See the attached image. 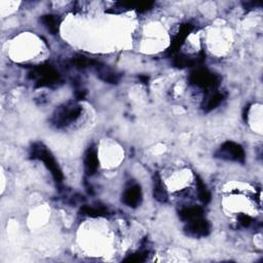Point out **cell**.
Listing matches in <instances>:
<instances>
[{
    "instance_id": "obj_2",
    "label": "cell",
    "mask_w": 263,
    "mask_h": 263,
    "mask_svg": "<svg viewBox=\"0 0 263 263\" xmlns=\"http://www.w3.org/2000/svg\"><path fill=\"white\" fill-rule=\"evenodd\" d=\"M189 82L195 87L213 90L220 85V77L207 68H198L190 73Z\"/></svg>"
},
{
    "instance_id": "obj_20",
    "label": "cell",
    "mask_w": 263,
    "mask_h": 263,
    "mask_svg": "<svg viewBox=\"0 0 263 263\" xmlns=\"http://www.w3.org/2000/svg\"><path fill=\"white\" fill-rule=\"evenodd\" d=\"M153 6H154L153 2H141V3H137L135 10L139 14H144V13L150 11L153 8Z\"/></svg>"
},
{
    "instance_id": "obj_14",
    "label": "cell",
    "mask_w": 263,
    "mask_h": 263,
    "mask_svg": "<svg viewBox=\"0 0 263 263\" xmlns=\"http://www.w3.org/2000/svg\"><path fill=\"white\" fill-rule=\"evenodd\" d=\"M40 22L51 34H57L60 30L61 19L57 15H45L40 18Z\"/></svg>"
},
{
    "instance_id": "obj_17",
    "label": "cell",
    "mask_w": 263,
    "mask_h": 263,
    "mask_svg": "<svg viewBox=\"0 0 263 263\" xmlns=\"http://www.w3.org/2000/svg\"><path fill=\"white\" fill-rule=\"evenodd\" d=\"M196 187H197L198 196H199V199L201 200V203L205 205L209 204L211 200V193L208 190L207 186L205 185L203 180H201L198 176H196Z\"/></svg>"
},
{
    "instance_id": "obj_24",
    "label": "cell",
    "mask_w": 263,
    "mask_h": 263,
    "mask_svg": "<svg viewBox=\"0 0 263 263\" xmlns=\"http://www.w3.org/2000/svg\"><path fill=\"white\" fill-rule=\"evenodd\" d=\"M139 78L143 84H147L149 82V77L147 75H140Z\"/></svg>"
},
{
    "instance_id": "obj_21",
    "label": "cell",
    "mask_w": 263,
    "mask_h": 263,
    "mask_svg": "<svg viewBox=\"0 0 263 263\" xmlns=\"http://www.w3.org/2000/svg\"><path fill=\"white\" fill-rule=\"evenodd\" d=\"M147 258V255L146 253H143V252H138V253H135V254H132L130 255L128 258H126L124 261L125 262H144Z\"/></svg>"
},
{
    "instance_id": "obj_12",
    "label": "cell",
    "mask_w": 263,
    "mask_h": 263,
    "mask_svg": "<svg viewBox=\"0 0 263 263\" xmlns=\"http://www.w3.org/2000/svg\"><path fill=\"white\" fill-rule=\"evenodd\" d=\"M95 68L97 70L98 77L100 79H102L103 82H105V83L115 85V84H118V82L120 80V75L107 66L101 65L100 63H98L95 66Z\"/></svg>"
},
{
    "instance_id": "obj_18",
    "label": "cell",
    "mask_w": 263,
    "mask_h": 263,
    "mask_svg": "<svg viewBox=\"0 0 263 263\" xmlns=\"http://www.w3.org/2000/svg\"><path fill=\"white\" fill-rule=\"evenodd\" d=\"M73 64L75 65V67L77 68H87V67H95L98 62L95 60H92L86 56H82V55H78V56H75L72 60Z\"/></svg>"
},
{
    "instance_id": "obj_13",
    "label": "cell",
    "mask_w": 263,
    "mask_h": 263,
    "mask_svg": "<svg viewBox=\"0 0 263 263\" xmlns=\"http://www.w3.org/2000/svg\"><path fill=\"white\" fill-rule=\"evenodd\" d=\"M224 99H225V94H223V93L216 92V93L210 94L208 96V98L205 99L201 107H203L205 112H210V111L214 110L215 108H217L222 102H223Z\"/></svg>"
},
{
    "instance_id": "obj_6",
    "label": "cell",
    "mask_w": 263,
    "mask_h": 263,
    "mask_svg": "<svg viewBox=\"0 0 263 263\" xmlns=\"http://www.w3.org/2000/svg\"><path fill=\"white\" fill-rule=\"evenodd\" d=\"M184 232L186 235L194 238L205 237L211 232V224L208 220L200 217L187 222L184 227Z\"/></svg>"
},
{
    "instance_id": "obj_11",
    "label": "cell",
    "mask_w": 263,
    "mask_h": 263,
    "mask_svg": "<svg viewBox=\"0 0 263 263\" xmlns=\"http://www.w3.org/2000/svg\"><path fill=\"white\" fill-rule=\"evenodd\" d=\"M153 196L161 204L167 203L169 199L166 186L164 185L163 180H161L160 175L157 172L153 175Z\"/></svg>"
},
{
    "instance_id": "obj_9",
    "label": "cell",
    "mask_w": 263,
    "mask_h": 263,
    "mask_svg": "<svg viewBox=\"0 0 263 263\" xmlns=\"http://www.w3.org/2000/svg\"><path fill=\"white\" fill-rule=\"evenodd\" d=\"M99 169V158L97 150L90 147L85 155V172L87 176H93Z\"/></svg>"
},
{
    "instance_id": "obj_4",
    "label": "cell",
    "mask_w": 263,
    "mask_h": 263,
    "mask_svg": "<svg viewBox=\"0 0 263 263\" xmlns=\"http://www.w3.org/2000/svg\"><path fill=\"white\" fill-rule=\"evenodd\" d=\"M32 77L36 79V87H50L58 83L60 78L59 72L49 65H40L33 68Z\"/></svg>"
},
{
    "instance_id": "obj_15",
    "label": "cell",
    "mask_w": 263,
    "mask_h": 263,
    "mask_svg": "<svg viewBox=\"0 0 263 263\" xmlns=\"http://www.w3.org/2000/svg\"><path fill=\"white\" fill-rule=\"evenodd\" d=\"M204 215V210L203 208L200 207H189V208H185L183 210H181L179 213V216L181 218V220L189 222L192 221L194 219L200 218L203 217Z\"/></svg>"
},
{
    "instance_id": "obj_10",
    "label": "cell",
    "mask_w": 263,
    "mask_h": 263,
    "mask_svg": "<svg viewBox=\"0 0 263 263\" xmlns=\"http://www.w3.org/2000/svg\"><path fill=\"white\" fill-rule=\"evenodd\" d=\"M205 59V56L200 58H193L184 54H179L173 58V66L179 69H184L187 67H193Z\"/></svg>"
},
{
    "instance_id": "obj_1",
    "label": "cell",
    "mask_w": 263,
    "mask_h": 263,
    "mask_svg": "<svg viewBox=\"0 0 263 263\" xmlns=\"http://www.w3.org/2000/svg\"><path fill=\"white\" fill-rule=\"evenodd\" d=\"M31 156L34 159L43 160L48 170L52 173L54 179L61 183L63 181V173L60 169L58 163L56 161L53 154L47 149L43 143H35L31 148Z\"/></svg>"
},
{
    "instance_id": "obj_5",
    "label": "cell",
    "mask_w": 263,
    "mask_h": 263,
    "mask_svg": "<svg viewBox=\"0 0 263 263\" xmlns=\"http://www.w3.org/2000/svg\"><path fill=\"white\" fill-rule=\"evenodd\" d=\"M216 157L224 159V160H231L236 161V163L244 164L245 163V151L239 144L232 142V141H227L223 143L219 148V150L215 153Z\"/></svg>"
},
{
    "instance_id": "obj_3",
    "label": "cell",
    "mask_w": 263,
    "mask_h": 263,
    "mask_svg": "<svg viewBox=\"0 0 263 263\" xmlns=\"http://www.w3.org/2000/svg\"><path fill=\"white\" fill-rule=\"evenodd\" d=\"M83 112V108L77 104H67L57 109L54 114L53 123L58 128H64L75 121Z\"/></svg>"
},
{
    "instance_id": "obj_19",
    "label": "cell",
    "mask_w": 263,
    "mask_h": 263,
    "mask_svg": "<svg viewBox=\"0 0 263 263\" xmlns=\"http://www.w3.org/2000/svg\"><path fill=\"white\" fill-rule=\"evenodd\" d=\"M137 6V3H116L110 10L107 11L108 14H123L125 12L135 10Z\"/></svg>"
},
{
    "instance_id": "obj_23",
    "label": "cell",
    "mask_w": 263,
    "mask_h": 263,
    "mask_svg": "<svg viewBox=\"0 0 263 263\" xmlns=\"http://www.w3.org/2000/svg\"><path fill=\"white\" fill-rule=\"evenodd\" d=\"M262 6L261 3L258 2H247V3H242V7L246 10H254L257 8H260Z\"/></svg>"
},
{
    "instance_id": "obj_8",
    "label": "cell",
    "mask_w": 263,
    "mask_h": 263,
    "mask_svg": "<svg viewBox=\"0 0 263 263\" xmlns=\"http://www.w3.org/2000/svg\"><path fill=\"white\" fill-rule=\"evenodd\" d=\"M123 203L130 208H137L142 203V189L135 184L128 187L123 194Z\"/></svg>"
},
{
    "instance_id": "obj_7",
    "label": "cell",
    "mask_w": 263,
    "mask_h": 263,
    "mask_svg": "<svg viewBox=\"0 0 263 263\" xmlns=\"http://www.w3.org/2000/svg\"><path fill=\"white\" fill-rule=\"evenodd\" d=\"M192 30H193V25H191V24L181 25L176 36L173 38V40L171 42V46L169 47L167 54L168 55L176 54V52H178L180 47L184 44L186 38L192 32Z\"/></svg>"
},
{
    "instance_id": "obj_16",
    "label": "cell",
    "mask_w": 263,
    "mask_h": 263,
    "mask_svg": "<svg viewBox=\"0 0 263 263\" xmlns=\"http://www.w3.org/2000/svg\"><path fill=\"white\" fill-rule=\"evenodd\" d=\"M82 215L90 217H104L108 215V210L104 207H93V206H84L79 212Z\"/></svg>"
},
{
    "instance_id": "obj_22",
    "label": "cell",
    "mask_w": 263,
    "mask_h": 263,
    "mask_svg": "<svg viewBox=\"0 0 263 263\" xmlns=\"http://www.w3.org/2000/svg\"><path fill=\"white\" fill-rule=\"evenodd\" d=\"M237 219L239 221V223L244 227H249L253 223V219L246 214H239Z\"/></svg>"
}]
</instances>
